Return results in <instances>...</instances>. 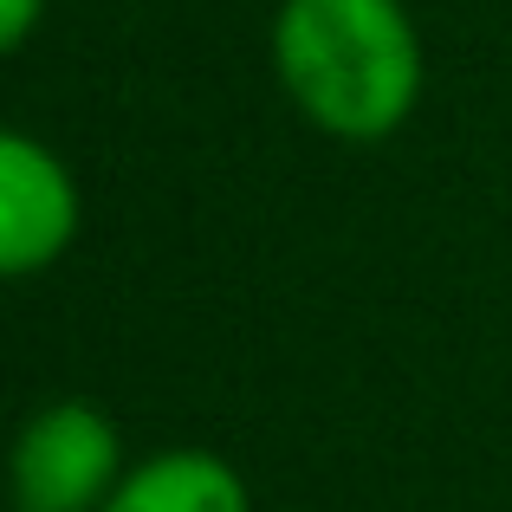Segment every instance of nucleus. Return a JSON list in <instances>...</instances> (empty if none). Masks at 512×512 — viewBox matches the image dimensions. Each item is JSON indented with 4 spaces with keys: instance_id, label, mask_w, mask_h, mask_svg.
Masks as SVG:
<instances>
[{
    "instance_id": "obj_1",
    "label": "nucleus",
    "mask_w": 512,
    "mask_h": 512,
    "mask_svg": "<svg viewBox=\"0 0 512 512\" xmlns=\"http://www.w3.org/2000/svg\"><path fill=\"white\" fill-rule=\"evenodd\" d=\"M273 65L299 117L338 143H383L422 98V39L402 0H286Z\"/></svg>"
},
{
    "instance_id": "obj_2",
    "label": "nucleus",
    "mask_w": 512,
    "mask_h": 512,
    "mask_svg": "<svg viewBox=\"0 0 512 512\" xmlns=\"http://www.w3.org/2000/svg\"><path fill=\"white\" fill-rule=\"evenodd\" d=\"M124 480V441L85 396L46 402L13 441V506L20 512H104Z\"/></svg>"
},
{
    "instance_id": "obj_3",
    "label": "nucleus",
    "mask_w": 512,
    "mask_h": 512,
    "mask_svg": "<svg viewBox=\"0 0 512 512\" xmlns=\"http://www.w3.org/2000/svg\"><path fill=\"white\" fill-rule=\"evenodd\" d=\"M78 234L72 169L26 130L0 137V273H46Z\"/></svg>"
},
{
    "instance_id": "obj_4",
    "label": "nucleus",
    "mask_w": 512,
    "mask_h": 512,
    "mask_svg": "<svg viewBox=\"0 0 512 512\" xmlns=\"http://www.w3.org/2000/svg\"><path fill=\"white\" fill-rule=\"evenodd\" d=\"M104 512H253L247 480L208 448H163L117 480Z\"/></svg>"
},
{
    "instance_id": "obj_5",
    "label": "nucleus",
    "mask_w": 512,
    "mask_h": 512,
    "mask_svg": "<svg viewBox=\"0 0 512 512\" xmlns=\"http://www.w3.org/2000/svg\"><path fill=\"white\" fill-rule=\"evenodd\" d=\"M39 13H46V0H0V46H7V52H20L26 39H33Z\"/></svg>"
}]
</instances>
